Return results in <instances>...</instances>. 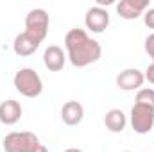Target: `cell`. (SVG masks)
<instances>
[{
    "instance_id": "18",
    "label": "cell",
    "mask_w": 154,
    "mask_h": 152,
    "mask_svg": "<svg viewBox=\"0 0 154 152\" xmlns=\"http://www.w3.org/2000/svg\"><path fill=\"white\" fill-rule=\"evenodd\" d=\"M65 152H82L81 149H75V147H72V149H66Z\"/></svg>"
},
{
    "instance_id": "19",
    "label": "cell",
    "mask_w": 154,
    "mask_h": 152,
    "mask_svg": "<svg viewBox=\"0 0 154 152\" xmlns=\"http://www.w3.org/2000/svg\"><path fill=\"white\" fill-rule=\"evenodd\" d=\"M36 152H48V150H47V147H43V145H41V147H39Z\"/></svg>"
},
{
    "instance_id": "2",
    "label": "cell",
    "mask_w": 154,
    "mask_h": 152,
    "mask_svg": "<svg viewBox=\"0 0 154 152\" xmlns=\"http://www.w3.org/2000/svg\"><path fill=\"white\" fill-rule=\"evenodd\" d=\"M13 84L16 91L27 99H36L43 93V81L32 68H20L13 77Z\"/></svg>"
},
{
    "instance_id": "12",
    "label": "cell",
    "mask_w": 154,
    "mask_h": 152,
    "mask_svg": "<svg viewBox=\"0 0 154 152\" xmlns=\"http://www.w3.org/2000/svg\"><path fill=\"white\" fill-rule=\"evenodd\" d=\"M39 45L34 38H31L27 32H20L14 41H13V50L16 56H22V57H27V56H32L36 50L39 48Z\"/></svg>"
},
{
    "instance_id": "9",
    "label": "cell",
    "mask_w": 154,
    "mask_h": 152,
    "mask_svg": "<svg viewBox=\"0 0 154 152\" xmlns=\"http://www.w3.org/2000/svg\"><path fill=\"white\" fill-rule=\"evenodd\" d=\"M65 63H66V54L63 52L61 47L50 45V47L45 48V52H43V65H45L50 72H59V70H63Z\"/></svg>"
},
{
    "instance_id": "16",
    "label": "cell",
    "mask_w": 154,
    "mask_h": 152,
    "mask_svg": "<svg viewBox=\"0 0 154 152\" xmlns=\"http://www.w3.org/2000/svg\"><path fill=\"white\" fill-rule=\"evenodd\" d=\"M143 23H145L149 29H154V7H149V9L143 13Z\"/></svg>"
},
{
    "instance_id": "11",
    "label": "cell",
    "mask_w": 154,
    "mask_h": 152,
    "mask_svg": "<svg viewBox=\"0 0 154 152\" xmlns=\"http://www.w3.org/2000/svg\"><path fill=\"white\" fill-rule=\"evenodd\" d=\"M82 118H84V108H82L81 102L68 100V102L63 104V108H61V120L66 125H70V127L79 125L82 122Z\"/></svg>"
},
{
    "instance_id": "6",
    "label": "cell",
    "mask_w": 154,
    "mask_h": 152,
    "mask_svg": "<svg viewBox=\"0 0 154 152\" xmlns=\"http://www.w3.org/2000/svg\"><path fill=\"white\" fill-rule=\"evenodd\" d=\"M84 25L88 31L95 32V34H100L108 29L109 25V13L108 9L104 7H99V5H93L86 11V16H84Z\"/></svg>"
},
{
    "instance_id": "1",
    "label": "cell",
    "mask_w": 154,
    "mask_h": 152,
    "mask_svg": "<svg viewBox=\"0 0 154 152\" xmlns=\"http://www.w3.org/2000/svg\"><path fill=\"white\" fill-rule=\"evenodd\" d=\"M66 57L75 68H84L93 65L102 56V47L84 29H70L65 36Z\"/></svg>"
},
{
    "instance_id": "15",
    "label": "cell",
    "mask_w": 154,
    "mask_h": 152,
    "mask_svg": "<svg viewBox=\"0 0 154 152\" xmlns=\"http://www.w3.org/2000/svg\"><path fill=\"white\" fill-rule=\"evenodd\" d=\"M145 52H147V56L152 59V63H154V32L145 38Z\"/></svg>"
},
{
    "instance_id": "8",
    "label": "cell",
    "mask_w": 154,
    "mask_h": 152,
    "mask_svg": "<svg viewBox=\"0 0 154 152\" xmlns=\"http://www.w3.org/2000/svg\"><path fill=\"white\" fill-rule=\"evenodd\" d=\"M149 9V0H120L116 4V13L124 20H136Z\"/></svg>"
},
{
    "instance_id": "14",
    "label": "cell",
    "mask_w": 154,
    "mask_h": 152,
    "mask_svg": "<svg viewBox=\"0 0 154 152\" xmlns=\"http://www.w3.org/2000/svg\"><path fill=\"white\" fill-rule=\"evenodd\" d=\"M134 104H142L147 108L154 109V88H142L136 93V102Z\"/></svg>"
},
{
    "instance_id": "17",
    "label": "cell",
    "mask_w": 154,
    "mask_h": 152,
    "mask_svg": "<svg viewBox=\"0 0 154 152\" xmlns=\"http://www.w3.org/2000/svg\"><path fill=\"white\" fill-rule=\"evenodd\" d=\"M145 81H149L151 84H154V63H151L149 66H147V70H145Z\"/></svg>"
},
{
    "instance_id": "13",
    "label": "cell",
    "mask_w": 154,
    "mask_h": 152,
    "mask_svg": "<svg viewBox=\"0 0 154 152\" xmlns=\"http://www.w3.org/2000/svg\"><path fill=\"white\" fill-rule=\"evenodd\" d=\"M104 125L109 132H122L127 125V116L122 109H109L104 116Z\"/></svg>"
},
{
    "instance_id": "4",
    "label": "cell",
    "mask_w": 154,
    "mask_h": 152,
    "mask_svg": "<svg viewBox=\"0 0 154 152\" xmlns=\"http://www.w3.org/2000/svg\"><path fill=\"white\" fill-rule=\"evenodd\" d=\"M48 25H50V18L47 14L45 9H32L27 13L25 16V31L31 38H34L38 43H41L48 34Z\"/></svg>"
},
{
    "instance_id": "7",
    "label": "cell",
    "mask_w": 154,
    "mask_h": 152,
    "mask_svg": "<svg viewBox=\"0 0 154 152\" xmlns=\"http://www.w3.org/2000/svg\"><path fill=\"white\" fill-rule=\"evenodd\" d=\"M143 82H145V75L138 68H125L116 75V86L122 91H134V90L138 91L142 90Z\"/></svg>"
},
{
    "instance_id": "10",
    "label": "cell",
    "mask_w": 154,
    "mask_h": 152,
    "mask_svg": "<svg viewBox=\"0 0 154 152\" xmlns=\"http://www.w3.org/2000/svg\"><path fill=\"white\" fill-rule=\"evenodd\" d=\"M22 113H23V108L18 100L9 99L0 104V122L4 125H14L16 122H20Z\"/></svg>"
},
{
    "instance_id": "3",
    "label": "cell",
    "mask_w": 154,
    "mask_h": 152,
    "mask_svg": "<svg viewBox=\"0 0 154 152\" xmlns=\"http://www.w3.org/2000/svg\"><path fill=\"white\" fill-rule=\"evenodd\" d=\"M39 147V138L31 131H14L4 138L5 152H36Z\"/></svg>"
},
{
    "instance_id": "5",
    "label": "cell",
    "mask_w": 154,
    "mask_h": 152,
    "mask_svg": "<svg viewBox=\"0 0 154 152\" xmlns=\"http://www.w3.org/2000/svg\"><path fill=\"white\" fill-rule=\"evenodd\" d=\"M129 122H131V127L134 132L147 134L154 127V109L147 108V106H142V104H134L131 108Z\"/></svg>"
}]
</instances>
